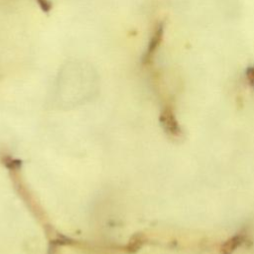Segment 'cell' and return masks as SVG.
Listing matches in <instances>:
<instances>
[{"label": "cell", "mask_w": 254, "mask_h": 254, "mask_svg": "<svg viewBox=\"0 0 254 254\" xmlns=\"http://www.w3.org/2000/svg\"><path fill=\"white\" fill-rule=\"evenodd\" d=\"M38 5L40 6V8L42 9V11L48 13L51 11L52 9V3L50 0H36Z\"/></svg>", "instance_id": "5"}, {"label": "cell", "mask_w": 254, "mask_h": 254, "mask_svg": "<svg viewBox=\"0 0 254 254\" xmlns=\"http://www.w3.org/2000/svg\"><path fill=\"white\" fill-rule=\"evenodd\" d=\"M246 78H247V81L249 83V85L254 88V65H251L249 66L247 69H246Z\"/></svg>", "instance_id": "4"}, {"label": "cell", "mask_w": 254, "mask_h": 254, "mask_svg": "<svg viewBox=\"0 0 254 254\" xmlns=\"http://www.w3.org/2000/svg\"><path fill=\"white\" fill-rule=\"evenodd\" d=\"M161 122L164 127V129L172 134V135H179L181 133V128L179 126V123L175 117V114L172 109L166 108L162 114H161Z\"/></svg>", "instance_id": "2"}, {"label": "cell", "mask_w": 254, "mask_h": 254, "mask_svg": "<svg viewBox=\"0 0 254 254\" xmlns=\"http://www.w3.org/2000/svg\"><path fill=\"white\" fill-rule=\"evenodd\" d=\"M163 35H164V25L163 24H159L156 28V30L154 31L153 36L150 39V42L148 44V47L141 59V63L142 64H148L150 63V61L152 60L154 54L156 53L158 47L160 46L162 39H163Z\"/></svg>", "instance_id": "1"}, {"label": "cell", "mask_w": 254, "mask_h": 254, "mask_svg": "<svg viewBox=\"0 0 254 254\" xmlns=\"http://www.w3.org/2000/svg\"><path fill=\"white\" fill-rule=\"evenodd\" d=\"M246 240H247L246 236L242 233H237L233 235L221 245V248H220L221 254H233L237 248L241 247L246 242Z\"/></svg>", "instance_id": "3"}]
</instances>
